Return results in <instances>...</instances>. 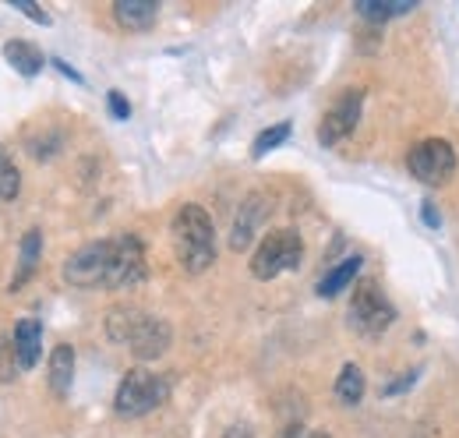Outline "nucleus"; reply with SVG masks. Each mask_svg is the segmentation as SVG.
<instances>
[{
    "label": "nucleus",
    "mask_w": 459,
    "mask_h": 438,
    "mask_svg": "<svg viewBox=\"0 0 459 438\" xmlns=\"http://www.w3.org/2000/svg\"><path fill=\"white\" fill-rule=\"evenodd\" d=\"M4 57H7V64H11L22 78H36V74L43 71V54H39V47L29 43V39H7V43H4Z\"/></svg>",
    "instance_id": "ddd939ff"
},
{
    "label": "nucleus",
    "mask_w": 459,
    "mask_h": 438,
    "mask_svg": "<svg viewBox=\"0 0 459 438\" xmlns=\"http://www.w3.org/2000/svg\"><path fill=\"white\" fill-rule=\"evenodd\" d=\"M360 269H364V258H360V255H350L346 262L333 266L329 273L322 276V283H318V297H336V293H343L350 283H357Z\"/></svg>",
    "instance_id": "2eb2a0df"
},
{
    "label": "nucleus",
    "mask_w": 459,
    "mask_h": 438,
    "mask_svg": "<svg viewBox=\"0 0 459 438\" xmlns=\"http://www.w3.org/2000/svg\"><path fill=\"white\" fill-rule=\"evenodd\" d=\"M413 382H417V368H410L406 375H400V379H393V382L382 385V396H385V399H389V396H400L403 389H410Z\"/></svg>",
    "instance_id": "412c9836"
},
{
    "label": "nucleus",
    "mask_w": 459,
    "mask_h": 438,
    "mask_svg": "<svg viewBox=\"0 0 459 438\" xmlns=\"http://www.w3.org/2000/svg\"><path fill=\"white\" fill-rule=\"evenodd\" d=\"M346 322L353 332L378 339L385 336L396 322V304L385 297V290L378 286V279H357L353 283V297H350V315Z\"/></svg>",
    "instance_id": "20e7f679"
},
{
    "label": "nucleus",
    "mask_w": 459,
    "mask_h": 438,
    "mask_svg": "<svg viewBox=\"0 0 459 438\" xmlns=\"http://www.w3.org/2000/svg\"><path fill=\"white\" fill-rule=\"evenodd\" d=\"M156 14H160V7H156L152 0H117L114 4L117 25L127 29V32H145V29H152Z\"/></svg>",
    "instance_id": "9b49d317"
},
{
    "label": "nucleus",
    "mask_w": 459,
    "mask_h": 438,
    "mask_svg": "<svg viewBox=\"0 0 459 438\" xmlns=\"http://www.w3.org/2000/svg\"><path fill=\"white\" fill-rule=\"evenodd\" d=\"M420 216H424V223H428L431 230H438V226H442V219H438V213H435V206H431V202H424V209H420Z\"/></svg>",
    "instance_id": "b1692460"
},
{
    "label": "nucleus",
    "mask_w": 459,
    "mask_h": 438,
    "mask_svg": "<svg viewBox=\"0 0 459 438\" xmlns=\"http://www.w3.org/2000/svg\"><path fill=\"white\" fill-rule=\"evenodd\" d=\"M145 273V248L134 233L89 241L64 262V279L82 290H127L138 286Z\"/></svg>",
    "instance_id": "f257e3e1"
},
{
    "label": "nucleus",
    "mask_w": 459,
    "mask_h": 438,
    "mask_svg": "<svg viewBox=\"0 0 459 438\" xmlns=\"http://www.w3.org/2000/svg\"><path fill=\"white\" fill-rule=\"evenodd\" d=\"M307 438H329L325 432H315V435H307Z\"/></svg>",
    "instance_id": "a878e982"
},
{
    "label": "nucleus",
    "mask_w": 459,
    "mask_h": 438,
    "mask_svg": "<svg viewBox=\"0 0 459 438\" xmlns=\"http://www.w3.org/2000/svg\"><path fill=\"white\" fill-rule=\"evenodd\" d=\"M360 110H364V92L360 89H350L343 92L333 107L325 110L322 124H318V142L322 145H340L353 135L357 120H360Z\"/></svg>",
    "instance_id": "6e6552de"
},
{
    "label": "nucleus",
    "mask_w": 459,
    "mask_h": 438,
    "mask_svg": "<svg viewBox=\"0 0 459 438\" xmlns=\"http://www.w3.org/2000/svg\"><path fill=\"white\" fill-rule=\"evenodd\" d=\"M273 195H265V191H251L244 202H240V209H237V216H233V230H230V248L233 251H244L251 241H255V233L265 226V219L273 216Z\"/></svg>",
    "instance_id": "1a4fd4ad"
},
{
    "label": "nucleus",
    "mask_w": 459,
    "mask_h": 438,
    "mask_svg": "<svg viewBox=\"0 0 459 438\" xmlns=\"http://www.w3.org/2000/svg\"><path fill=\"white\" fill-rule=\"evenodd\" d=\"M304 258V237L290 226H280V230H269L255 255H251V276L255 279H276V276L297 269Z\"/></svg>",
    "instance_id": "423d86ee"
},
{
    "label": "nucleus",
    "mask_w": 459,
    "mask_h": 438,
    "mask_svg": "<svg viewBox=\"0 0 459 438\" xmlns=\"http://www.w3.org/2000/svg\"><path fill=\"white\" fill-rule=\"evenodd\" d=\"M11 339H14V354H18V368L29 372L36 368L39 361V350H43V326L36 319H18L11 328Z\"/></svg>",
    "instance_id": "9d476101"
},
{
    "label": "nucleus",
    "mask_w": 459,
    "mask_h": 438,
    "mask_svg": "<svg viewBox=\"0 0 459 438\" xmlns=\"http://www.w3.org/2000/svg\"><path fill=\"white\" fill-rule=\"evenodd\" d=\"M107 332L114 343L127 346L131 357H138V361H160L173 343L170 322L160 315H149L142 308H114L107 315Z\"/></svg>",
    "instance_id": "f03ea898"
},
{
    "label": "nucleus",
    "mask_w": 459,
    "mask_h": 438,
    "mask_svg": "<svg viewBox=\"0 0 459 438\" xmlns=\"http://www.w3.org/2000/svg\"><path fill=\"white\" fill-rule=\"evenodd\" d=\"M170 230L177 262L191 276L205 273L216 262V226L202 206H180Z\"/></svg>",
    "instance_id": "7ed1b4c3"
},
{
    "label": "nucleus",
    "mask_w": 459,
    "mask_h": 438,
    "mask_svg": "<svg viewBox=\"0 0 459 438\" xmlns=\"http://www.w3.org/2000/svg\"><path fill=\"white\" fill-rule=\"evenodd\" d=\"M167 396H170L167 375L149 372V368H131L117 385L114 410L120 417H145V414L160 410L167 403Z\"/></svg>",
    "instance_id": "39448f33"
},
{
    "label": "nucleus",
    "mask_w": 459,
    "mask_h": 438,
    "mask_svg": "<svg viewBox=\"0 0 459 438\" xmlns=\"http://www.w3.org/2000/svg\"><path fill=\"white\" fill-rule=\"evenodd\" d=\"M22 368H18V354H14V339L7 336V332H0V385L14 382V375H18Z\"/></svg>",
    "instance_id": "aec40b11"
},
{
    "label": "nucleus",
    "mask_w": 459,
    "mask_h": 438,
    "mask_svg": "<svg viewBox=\"0 0 459 438\" xmlns=\"http://www.w3.org/2000/svg\"><path fill=\"white\" fill-rule=\"evenodd\" d=\"M47 379H50V392L54 396H67V389L74 382V346H67V343L54 346Z\"/></svg>",
    "instance_id": "4468645a"
},
{
    "label": "nucleus",
    "mask_w": 459,
    "mask_h": 438,
    "mask_svg": "<svg viewBox=\"0 0 459 438\" xmlns=\"http://www.w3.org/2000/svg\"><path fill=\"white\" fill-rule=\"evenodd\" d=\"M406 170L424 188H446L456 173V149L446 138H424L406 153Z\"/></svg>",
    "instance_id": "0eeeda50"
},
{
    "label": "nucleus",
    "mask_w": 459,
    "mask_h": 438,
    "mask_svg": "<svg viewBox=\"0 0 459 438\" xmlns=\"http://www.w3.org/2000/svg\"><path fill=\"white\" fill-rule=\"evenodd\" d=\"M406 11H413V0H357V14L371 25H385Z\"/></svg>",
    "instance_id": "dca6fc26"
},
{
    "label": "nucleus",
    "mask_w": 459,
    "mask_h": 438,
    "mask_svg": "<svg viewBox=\"0 0 459 438\" xmlns=\"http://www.w3.org/2000/svg\"><path fill=\"white\" fill-rule=\"evenodd\" d=\"M336 399L343 407H357L364 399V372H360V364L346 361L343 368H340V375H336Z\"/></svg>",
    "instance_id": "f3484780"
},
{
    "label": "nucleus",
    "mask_w": 459,
    "mask_h": 438,
    "mask_svg": "<svg viewBox=\"0 0 459 438\" xmlns=\"http://www.w3.org/2000/svg\"><path fill=\"white\" fill-rule=\"evenodd\" d=\"M57 67H60V71H64V74H67V78H74V82H82V74H78V71H74V67H67V64H64V60H57Z\"/></svg>",
    "instance_id": "393cba45"
},
{
    "label": "nucleus",
    "mask_w": 459,
    "mask_h": 438,
    "mask_svg": "<svg viewBox=\"0 0 459 438\" xmlns=\"http://www.w3.org/2000/svg\"><path fill=\"white\" fill-rule=\"evenodd\" d=\"M14 7H18V11H25L32 22H39V25H50V14H47L43 7H32V4H25V0H14Z\"/></svg>",
    "instance_id": "5701e85b"
},
{
    "label": "nucleus",
    "mask_w": 459,
    "mask_h": 438,
    "mask_svg": "<svg viewBox=\"0 0 459 438\" xmlns=\"http://www.w3.org/2000/svg\"><path fill=\"white\" fill-rule=\"evenodd\" d=\"M39 255H43V230L32 226L25 237H22V248H18V269H14V279H11V290H22L29 283V276L36 273L39 266Z\"/></svg>",
    "instance_id": "f8f14e48"
},
{
    "label": "nucleus",
    "mask_w": 459,
    "mask_h": 438,
    "mask_svg": "<svg viewBox=\"0 0 459 438\" xmlns=\"http://www.w3.org/2000/svg\"><path fill=\"white\" fill-rule=\"evenodd\" d=\"M287 138H290V124H287V120H283V124H273V127H265V131L255 138V145H251V156H255V160H262L265 153L280 149Z\"/></svg>",
    "instance_id": "6ab92c4d"
},
{
    "label": "nucleus",
    "mask_w": 459,
    "mask_h": 438,
    "mask_svg": "<svg viewBox=\"0 0 459 438\" xmlns=\"http://www.w3.org/2000/svg\"><path fill=\"white\" fill-rule=\"evenodd\" d=\"M107 103H110V113H114L117 120H127V117H131V107H127V100H124L120 92H110Z\"/></svg>",
    "instance_id": "4be33fe9"
},
{
    "label": "nucleus",
    "mask_w": 459,
    "mask_h": 438,
    "mask_svg": "<svg viewBox=\"0 0 459 438\" xmlns=\"http://www.w3.org/2000/svg\"><path fill=\"white\" fill-rule=\"evenodd\" d=\"M22 191V170L0 149V202H14Z\"/></svg>",
    "instance_id": "a211bd4d"
}]
</instances>
